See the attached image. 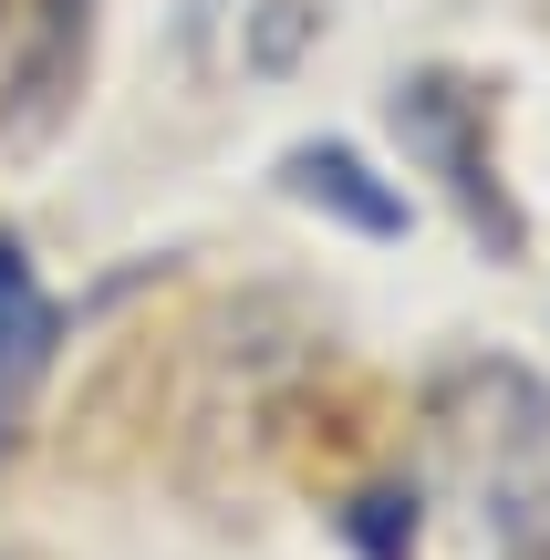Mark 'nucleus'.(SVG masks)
<instances>
[{
	"instance_id": "f03ea898",
	"label": "nucleus",
	"mask_w": 550,
	"mask_h": 560,
	"mask_svg": "<svg viewBox=\"0 0 550 560\" xmlns=\"http://www.w3.org/2000/svg\"><path fill=\"white\" fill-rule=\"evenodd\" d=\"M42 363H52V301H42L32 260L0 240V446H11V425H21V405H32Z\"/></svg>"
},
{
	"instance_id": "f257e3e1",
	"label": "nucleus",
	"mask_w": 550,
	"mask_h": 560,
	"mask_svg": "<svg viewBox=\"0 0 550 560\" xmlns=\"http://www.w3.org/2000/svg\"><path fill=\"white\" fill-rule=\"evenodd\" d=\"M395 125H406V145L457 187V208H468L478 229H499V249H519V219H510L499 166H489V94L457 83V73H416L406 94H395Z\"/></svg>"
},
{
	"instance_id": "7ed1b4c3",
	"label": "nucleus",
	"mask_w": 550,
	"mask_h": 560,
	"mask_svg": "<svg viewBox=\"0 0 550 560\" xmlns=\"http://www.w3.org/2000/svg\"><path fill=\"white\" fill-rule=\"evenodd\" d=\"M281 177H291V198H332L364 240H395V229H406V198L374 187V166L353 156V145H302V156H281Z\"/></svg>"
}]
</instances>
